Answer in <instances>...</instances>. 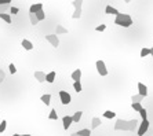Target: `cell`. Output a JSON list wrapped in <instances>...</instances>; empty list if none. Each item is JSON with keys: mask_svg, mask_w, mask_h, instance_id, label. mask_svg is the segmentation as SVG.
<instances>
[{"mask_svg": "<svg viewBox=\"0 0 153 136\" xmlns=\"http://www.w3.org/2000/svg\"><path fill=\"white\" fill-rule=\"evenodd\" d=\"M139 122L137 120H123L117 118L115 124V131H127V132H135L138 129Z\"/></svg>", "mask_w": 153, "mask_h": 136, "instance_id": "1", "label": "cell"}, {"mask_svg": "<svg viewBox=\"0 0 153 136\" xmlns=\"http://www.w3.org/2000/svg\"><path fill=\"white\" fill-rule=\"evenodd\" d=\"M115 24L122 26V28H130L132 25V18H131L128 14H122L119 13L115 18Z\"/></svg>", "mask_w": 153, "mask_h": 136, "instance_id": "2", "label": "cell"}, {"mask_svg": "<svg viewBox=\"0 0 153 136\" xmlns=\"http://www.w3.org/2000/svg\"><path fill=\"white\" fill-rule=\"evenodd\" d=\"M72 4H73V7H75V13H73L72 18H73V19H79V18L82 17V6H83V0H73V1H72Z\"/></svg>", "mask_w": 153, "mask_h": 136, "instance_id": "3", "label": "cell"}, {"mask_svg": "<svg viewBox=\"0 0 153 136\" xmlns=\"http://www.w3.org/2000/svg\"><path fill=\"white\" fill-rule=\"evenodd\" d=\"M95 67H97V72H98L100 76H102V77L108 76V69H106V65H105L104 61H101V59L97 61V62H95Z\"/></svg>", "mask_w": 153, "mask_h": 136, "instance_id": "4", "label": "cell"}, {"mask_svg": "<svg viewBox=\"0 0 153 136\" xmlns=\"http://www.w3.org/2000/svg\"><path fill=\"white\" fill-rule=\"evenodd\" d=\"M148 129H149V121H148V120H142V122L138 125V129H137L138 136H144L146 132H148Z\"/></svg>", "mask_w": 153, "mask_h": 136, "instance_id": "5", "label": "cell"}, {"mask_svg": "<svg viewBox=\"0 0 153 136\" xmlns=\"http://www.w3.org/2000/svg\"><path fill=\"white\" fill-rule=\"evenodd\" d=\"M46 40L48 41L54 48H58V46H59V39H58V36H57V34H47Z\"/></svg>", "mask_w": 153, "mask_h": 136, "instance_id": "6", "label": "cell"}, {"mask_svg": "<svg viewBox=\"0 0 153 136\" xmlns=\"http://www.w3.org/2000/svg\"><path fill=\"white\" fill-rule=\"evenodd\" d=\"M59 100H61L62 104H69L70 103V100H72V98H70V95H69L66 91H59Z\"/></svg>", "mask_w": 153, "mask_h": 136, "instance_id": "7", "label": "cell"}, {"mask_svg": "<svg viewBox=\"0 0 153 136\" xmlns=\"http://www.w3.org/2000/svg\"><path fill=\"white\" fill-rule=\"evenodd\" d=\"M40 10H43V4H41V3H33L31 7H29V13H31V14H36Z\"/></svg>", "mask_w": 153, "mask_h": 136, "instance_id": "8", "label": "cell"}, {"mask_svg": "<svg viewBox=\"0 0 153 136\" xmlns=\"http://www.w3.org/2000/svg\"><path fill=\"white\" fill-rule=\"evenodd\" d=\"M138 94L142 96H148V87H146L144 83H138Z\"/></svg>", "mask_w": 153, "mask_h": 136, "instance_id": "9", "label": "cell"}, {"mask_svg": "<svg viewBox=\"0 0 153 136\" xmlns=\"http://www.w3.org/2000/svg\"><path fill=\"white\" fill-rule=\"evenodd\" d=\"M35 79H36L39 83H44V81H46V73L41 72V70H36V72H35Z\"/></svg>", "mask_w": 153, "mask_h": 136, "instance_id": "10", "label": "cell"}, {"mask_svg": "<svg viewBox=\"0 0 153 136\" xmlns=\"http://www.w3.org/2000/svg\"><path fill=\"white\" fill-rule=\"evenodd\" d=\"M72 116H65L63 118H62V124H63V129H68L70 125H72Z\"/></svg>", "mask_w": 153, "mask_h": 136, "instance_id": "11", "label": "cell"}, {"mask_svg": "<svg viewBox=\"0 0 153 136\" xmlns=\"http://www.w3.org/2000/svg\"><path fill=\"white\" fill-rule=\"evenodd\" d=\"M105 13H106V14H109V15H115L116 17L119 13H120V11H119L117 8L112 7V6H106V7H105Z\"/></svg>", "mask_w": 153, "mask_h": 136, "instance_id": "12", "label": "cell"}, {"mask_svg": "<svg viewBox=\"0 0 153 136\" xmlns=\"http://www.w3.org/2000/svg\"><path fill=\"white\" fill-rule=\"evenodd\" d=\"M21 46H22L23 50H26V51H31L32 48H33V44H32V41L26 40V39H23V40L21 41Z\"/></svg>", "mask_w": 153, "mask_h": 136, "instance_id": "13", "label": "cell"}, {"mask_svg": "<svg viewBox=\"0 0 153 136\" xmlns=\"http://www.w3.org/2000/svg\"><path fill=\"white\" fill-rule=\"evenodd\" d=\"M68 33V29L66 28H63L62 25H57V28H55V34L58 36V34H66Z\"/></svg>", "mask_w": 153, "mask_h": 136, "instance_id": "14", "label": "cell"}, {"mask_svg": "<svg viewBox=\"0 0 153 136\" xmlns=\"http://www.w3.org/2000/svg\"><path fill=\"white\" fill-rule=\"evenodd\" d=\"M55 77H57V73H55V72L47 73V74H46V81L51 84V83H54V81H55Z\"/></svg>", "mask_w": 153, "mask_h": 136, "instance_id": "15", "label": "cell"}, {"mask_svg": "<svg viewBox=\"0 0 153 136\" xmlns=\"http://www.w3.org/2000/svg\"><path fill=\"white\" fill-rule=\"evenodd\" d=\"M101 124H102L101 118H98V117H94V118H92V121H91V129H97Z\"/></svg>", "mask_w": 153, "mask_h": 136, "instance_id": "16", "label": "cell"}, {"mask_svg": "<svg viewBox=\"0 0 153 136\" xmlns=\"http://www.w3.org/2000/svg\"><path fill=\"white\" fill-rule=\"evenodd\" d=\"M82 79V70L80 69H76L75 72L72 73V80L73 81H79Z\"/></svg>", "mask_w": 153, "mask_h": 136, "instance_id": "17", "label": "cell"}, {"mask_svg": "<svg viewBox=\"0 0 153 136\" xmlns=\"http://www.w3.org/2000/svg\"><path fill=\"white\" fill-rule=\"evenodd\" d=\"M40 100L46 104V106H48V104H50V100H51V95H50V94H44V95H41Z\"/></svg>", "mask_w": 153, "mask_h": 136, "instance_id": "18", "label": "cell"}, {"mask_svg": "<svg viewBox=\"0 0 153 136\" xmlns=\"http://www.w3.org/2000/svg\"><path fill=\"white\" fill-rule=\"evenodd\" d=\"M139 55H141V58H146L148 55H150V48H149V47H144L142 50H141Z\"/></svg>", "mask_w": 153, "mask_h": 136, "instance_id": "19", "label": "cell"}, {"mask_svg": "<svg viewBox=\"0 0 153 136\" xmlns=\"http://www.w3.org/2000/svg\"><path fill=\"white\" fill-rule=\"evenodd\" d=\"M35 15H36V18H37L39 22H41V21H44V19H46V13H44L43 10H40V11H39V13H36Z\"/></svg>", "mask_w": 153, "mask_h": 136, "instance_id": "20", "label": "cell"}, {"mask_svg": "<svg viewBox=\"0 0 153 136\" xmlns=\"http://www.w3.org/2000/svg\"><path fill=\"white\" fill-rule=\"evenodd\" d=\"M82 116H83V112H76L72 116V121L73 122H79V121L82 120Z\"/></svg>", "mask_w": 153, "mask_h": 136, "instance_id": "21", "label": "cell"}, {"mask_svg": "<svg viewBox=\"0 0 153 136\" xmlns=\"http://www.w3.org/2000/svg\"><path fill=\"white\" fill-rule=\"evenodd\" d=\"M144 98H145V96H142V95H139V94H137V95H132L131 100H132L134 103H141V102L144 100Z\"/></svg>", "mask_w": 153, "mask_h": 136, "instance_id": "22", "label": "cell"}, {"mask_svg": "<svg viewBox=\"0 0 153 136\" xmlns=\"http://www.w3.org/2000/svg\"><path fill=\"white\" fill-rule=\"evenodd\" d=\"M73 88H75V91H76L77 94L83 91V87H82V83H80V80H79V81H73Z\"/></svg>", "mask_w": 153, "mask_h": 136, "instance_id": "23", "label": "cell"}, {"mask_svg": "<svg viewBox=\"0 0 153 136\" xmlns=\"http://www.w3.org/2000/svg\"><path fill=\"white\" fill-rule=\"evenodd\" d=\"M79 136H91V129H80L79 132H76Z\"/></svg>", "mask_w": 153, "mask_h": 136, "instance_id": "24", "label": "cell"}, {"mask_svg": "<svg viewBox=\"0 0 153 136\" xmlns=\"http://www.w3.org/2000/svg\"><path fill=\"white\" fill-rule=\"evenodd\" d=\"M105 118H115L116 117V113L115 112H112V110H106V112L102 114Z\"/></svg>", "mask_w": 153, "mask_h": 136, "instance_id": "25", "label": "cell"}, {"mask_svg": "<svg viewBox=\"0 0 153 136\" xmlns=\"http://www.w3.org/2000/svg\"><path fill=\"white\" fill-rule=\"evenodd\" d=\"M48 120H58V114H57L55 109H51V112L48 114Z\"/></svg>", "mask_w": 153, "mask_h": 136, "instance_id": "26", "label": "cell"}, {"mask_svg": "<svg viewBox=\"0 0 153 136\" xmlns=\"http://www.w3.org/2000/svg\"><path fill=\"white\" fill-rule=\"evenodd\" d=\"M0 18L6 22V24H11V17H10V14H0Z\"/></svg>", "mask_w": 153, "mask_h": 136, "instance_id": "27", "label": "cell"}, {"mask_svg": "<svg viewBox=\"0 0 153 136\" xmlns=\"http://www.w3.org/2000/svg\"><path fill=\"white\" fill-rule=\"evenodd\" d=\"M29 21H31V24L33 25V26L39 24V21H37V18H36V15H35V14H31V13H29Z\"/></svg>", "mask_w": 153, "mask_h": 136, "instance_id": "28", "label": "cell"}, {"mask_svg": "<svg viewBox=\"0 0 153 136\" xmlns=\"http://www.w3.org/2000/svg\"><path fill=\"white\" fill-rule=\"evenodd\" d=\"M138 113H139V116H141V118H142V120H148V118H146V117H148V112H146V109L142 107Z\"/></svg>", "mask_w": 153, "mask_h": 136, "instance_id": "29", "label": "cell"}, {"mask_svg": "<svg viewBox=\"0 0 153 136\" xmlns=\"http://www.w3.org/2000/svg\"><path fill=\"white\" fill-rule=\"evenodd\" d=\"M7 10H10V4H1L0 6V14H6Z\"/></svg>", "mask_w": 153, "mask_h": 136, "instance_id": "30", "label": "cell"}, {"mask_svg": "<svg viewBox=\"0 0 153 136\" xmlns=\"http://www.w3.org/2000/svg\"><path fill=\"white\" fill-rule=\"evenodd\" d=\"M6 128H7V121L3 120L0 122V133H3V132L6 131Z\"/></svg>", "mask_w": 153, "mask_h": 136, "instance_id": "31", "label": "cell"}, {"mask_svg": "<svg viewBox=\"0 0 153 136\" xmlns=\"http://www.w3.org/2000/svg\"><path fill=\"white\" fill-rule=\"evenodd\" d=\"M131 107H132L135 112H139V110L142 109V104L141 103H134V102H132V103H131Z\"/></svg>", "mask_w": 153, "mask_h": 136, "instance_id": "32", "label": "cell"}, {"mask_svg": "<svg viewBox=\"0 0 153 136\" xmlns=\"http://www.w3.org/2000/svg\"><path fill=\"white\" fill-rule=\"evenodd\" d=\"M8 70H10V73H11V74H15V73H17L15 65H14V63H10V65H8Z\"/></svg>", "mask_w": 153, "mask_h": 136, "instance_id": "33", "label": "cell"}, {"mask_svg": "<svg viewBox=\"0 0 153 136\" xmlns=\"http://www.w3.org/2000/svg\"><path fill=\"white\" fill-rule=\"evenodd\" d=\"M105 29H106V25H104V24L98 25V26H97V28H95V30H97V32H104V30H105Z\"/></svg>", "mask_w": 153, "mask_h": 136, "instance_id": "34", "label": "cell"}, {"mask_svg": "<svg viewBox=\"0 0 153 136\" xmlns=\"http://www.w3.org/2000/svg\"><path fill=\"white\" fill-rule=\"evenodd\" d=\"M10 13H11V14H18V13H19V8L18 7H10Z\"/></svg>", "mask_w": 153, "mask_h": 136, "instance_id": "35", "label": "cell"}, {"mask_svg": "<svg viewBox=\"0 0 153 136\" xmlns=\"http://www.w3.org/2000/svg\"><path fill=\"white\" fill-rule=\"evenodd\" d=\"M4 79H6V73L3 72V70H0V83H3Z\"/></svg>", "mask_w": 153, "mask_h": 136, "instance_id": "36", "label": "cell"}, {"mask_svg": "<svg viewBox=\"0 0 153 136\" xmlns=\"http://www.w3.org/2000/svg\"><path fill=\"white\" fill-rule=\"evenodd\" d=\"M1 1V4H10L11 3V0H0Z\"/></svg>", "mask_w": 153, "mask_h": 136, "instance_id": "37", "label": "cell"}, {"mask_svg": "<svg viewBox=\"0 0 153 136\" xmlns=\"http://www.w3.org/2000/svg\"><path fill=\"white\" fill-rule=\"evenodd\" d=\"M150 55H152V58H153V47L150 48Z\"/></svg>", "mask_w": 153, "mask_h": 136, "instance_id": "38", "label": "cell"}, {"mask_svg": "<svg viewBox=\"0 0 153 136\" xmlns=\"http://www.w3.org/2000/svg\"><path fill=\"white\" fill-rule=\"evenodd\" d=\"M70 136H79V135H77L76 132H75V133H72V135H70Z\"/></svg>", "mask_w": 153, "mask_h": 136, "instance_id": "39", "label": "cell"}, {"mask_svg": "<svg viewBox=\"0 0 153 136\" xmlns=\"http://www.w3.org/2000/svg\"><path fill=\"white\" fill-rule=\"evenodd\" d=\"M131 0H124V3H130Z\"/></svg>", "mask_w": 153, "mask_h": 136, "instance_id": "40", "label": "cell"}, {"mask_svg": "<svg viewBox=\"0 0 153 136\" xmlns=\"http://www.w3.org/2000/svg\"><path fill=\"white\" fill-rule=\"evenodd\" d=\"M13 136H21V135H18V133H14V135H13Z\"/></svg>", "mask_w": 153, "mask_h": 136, "instance_id": "41", "label": "cell"}, {"mask_svg": "<svg viewBox=\"0 0 153 136\" xmlns=\"http://www.w3.org/2000/svg\"><path fill=\"white\" fill-rule=\"evenodd\" d=\"M21 136H31V135H28V133H26V135H21Z\"/></svg>", "mask_w": 153, "mask_h": 136, "instance_id": "42", "label": "cell"}, {"mask_svg": "<svg viewBox=\"0 0 153 136\" xmlns=\"http://www.w3.org/2000/svg\"><path fill=\"white\" fill-rule=\"evenodd\" d=\"M0 6H1V1H0Z\"/></svg>", "mask_w": 153, "mask_h": 136, "instance_id": "43", "label": "cell"}]
</instances>
